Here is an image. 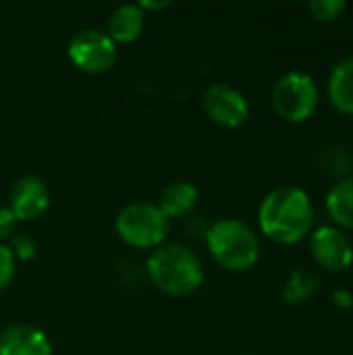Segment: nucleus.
I'll list each match as a JSON object with an SVG mask.
<instances>
[{
    "label": "nucleus",
    "mask_w": 353,
    "mask_h": 355,
    "mask_svg": "<svg viewBox=\"0 0 353 355\" xmlns=\"http://www.w3.org/2000/svg\"><path fill=\"white\" fill-rule=\"evenodd\" d=\"M310 252L314 260L327 270H343L352 266L353 245L347 235L337 227H318L310 239Z\"/></svg>",
    "instance_id": "nucleus-8"
},
{
    "label": "nucleus",
    "mask_w": 353,
    "mask_h": 355,
    "mask_svg": "<svg viewBox=\"0 0 353 355\" xmlns=\"http://www.w3.org/2000/svg\"><path fill=\"white\" fill-rule=\"evenodd\" d=\"M67 54L79 71L104 73L114 64L119 50H117L114 40L106 31L96 29V27H85V29H79L69 40Z\"/></svg>",
    "instance_id": "nucleus-6"
},
{
    "label": "nucleus",
    "mask_w": 353,
    "mask_h": 355,
    "mask_svg": "<svg viewBox=\"0 0 353 355\" xmlns=\"http://www.w3.org/2000/svg\"><path fill=\"white\" fill-rule=\"evenodd\" d=\"M327 210L339 227L353 229V175L333 183L327 193Z\"/></svg>",
    "instance_id": "nucleus-14"
},
{
    "label": "nucleus",
    "mask_w": 353,
    "mask_h": 355,
    "mask_svg": "<svg viewBox=\"0 0 353 355\" xmlns=\"http://www.w3.org/2000/svg\"><path fill=\"white\" fill-rule=\"evenodd\" d=\"M206 243L212 258L227 270H250L260 258V239L256 231L237 218L216 220L208 233Z\"/></svg>",
    "instance_id": "nucleus-3"
},
{
    "label": "nucleus",
    "mask_w": 353,
    "mask_h": 355,
    "mask_svg": "<svg viewBox=\"0 0 353 355\" xmlns=\"http://www.w3.org/2000/svg\"><path fill=\"white\" fill-rule=\"evenodd\" d=\"M114 227L125 243L139 250H156L166 241L171 220L156 204L131 202L119 210Z\"/></svg>",
    "instance_id": "nucleus-4"
},
{
    "label": "nucleus",
    "mask_w": 353,
    "mask_h": 355,
    "mask_svg": "<svg viewBox=\"0 0 353 355\" xmlns=\"http://www.w3.org/2000/svg\"><path fill=\"white\" fill-rule=\"evenodd\" d=\"M329 98L345 114L353 116V56L341 58L329 75Z\"/></svg>",
    "instance_id": "nucleus-13"
},
{
    "label": "nucleus",
    "mask_w": 353,
    "mask_h": 355,
    "mask_svg": "<svg viewBox=\"0 0 353 355\" xmlns=\"http://www.w3.org/2000/svg\"><path fill=\"white\" fill-rule=\"evenodd\" d=\"M320 289V281L306 272V270H293L289 275V279L285 281V287H283V300L287 304H304L308 302L310 297H314Z\"/></svg>",
    "instance_id": "nucleus-15"
},
{
    "label": "nucleus",
    "mask_w": 353,
    "mask_h": 355,
    "mask_svg": "<svg viewBox=\"0 0 353 355\" xmlns=\"http://www.w3.org/2000/svg\"><path fill=\"white\" fill-rule=\"evenodd\" d=\"M17 218L10 212V208H0V243L8 237H12L15 229H17Z\"/></svg>",
    "instance_id": "nucleus-19"
},
{
    "label": "nucleus",
    "mask_w": 353,
    "mask_h": 355,
    "mask_svg": "<svg viewBox=\"0 0 353 355\" xmlns=\"http://www.w3.org/2000/svg\"><path fill=\"white\" fill-rule=\"evenodd\" d=\"M352 268H353V260H352Z\"/></svg>",
    "instance_id": "nucleus-23"
},
{
    "label": "nucleus",
    "mask_w": 353,
    "mask_h": 355,
    "mask_svg": "<svg viewBox=\"0 0 353 355\" xmlns=\"http://www.w3.org/2000/svg\"><path fill=\"white\" fill-rule=\"evenodd\" d=\"M150 281L171 297H185L204 283V266L193 250L177 241H164L148 258Z\"/></svg>",
    "instance_id": "nucleus-2"
},
{
    "label": "nucleus",
    "mask_w": 353,
    "mask_h": 355,
    "mask_svg": "<svg viewBox=\"0 0 353 355\" xmlns=\"http://www.w3.org/2000/svg\"><path fill=\"white\" fill-rule=\"evenodd\" d=\"M0 355H52V343L35 327L12 324L0 333Z\"/></svg>",
    "instance_id": "nucleus-10"
},
{
    "label": "nucleus",
    "mask_w": 353,
    "mask_h": 355,
    "mask_svg": "<svg viewBox=\"0 0 353 355\" xmlns=\"http://www.w3.org/2000/svg\"><path fill=\"white\" fill-rule=\"evenodd\" d=\"M15 275V256L8 245L0 243V291L10 283Z\"/></svg>",
    "instance_id": "nucleus-17"
},
{
    "label": "nucleus",
    "mask_w": 353,
    "mask_h": 355,
    "mask_svg": "<svg viewBox=\"0 0 353 355\" xmlns=\"http://www.w3.org/2000/svg\"><path fill=\"white\" fill-rule=\"evenodd\" d=\"M320 89L312 75L304 71L285 73L273 87V108L291 123L306 121L318 108Z\"/></svg>",
    "instance_id": "nucleus-5"
},
{
    "label": "nucleus",
    "mask_w": 353,
    "mask_h": 355,
    "mask_svg": "<svg viewBox=\"0 0 353 355\" xmlns=\"http://www.w3.org/2000/svg\"><path fill=\"white\" fill-rule=\"evenodd\" d=\"M352 35H353V25H352Z\"/></svg>",
    "instance_id": "nucleus-22"
},
{
    "label": "nucleus",
    "mask_w": 353,
    "mask_h": 355,
    "mask_svg": "<svg viewBox=\"0 0 353 355\" xmlns=\"http://www.w3.org/2000/svg\"><path fill=\"white\" fill-rule=\"evenodd\" d=\"M198 200H200V193H198L196 185H191L187 181H175L162 191L158 208L162 210V214L169 220L171 218H183L196 210Z\"/></svg>",
    "instance_id": "nucleus-12"
},
{
    "label": "nucleus",
    "mask_w": 353,
    "mask_h": 355,
    "mask_svg": "<svg viewBox=\"0 0 353 355\" xmlns=\"http://www.w3.org/2000/svg\"><path fill=\"white\" fill-rule=\"evenodd\" d=\"M258 223L262 233L277 243L302 241L314 225L310 196L295 185L275 187L258 208Z\"/></svg>",
    "instance_id": "nucleus-1"
},
{
    "label": "nucleus",
    "mask_w": 353,
    "mask_h": 355,
    "mask_svg": "<svg viewBox=\"0 0 353 355\" xmlns=\"http://www.w3.org/2000/svg\"><path fill=\"white\" fill-rule=\"evenodd\" d=\"M333 302H335V306L337 308H341V310H350L353 306V293L350 289H343V287H339V289H335L333 291Z\"/></svg>",
    "instance_id": "nucleus-20"
},
{
    "label": "nucleus",
    "mask_w": 353,
    "mask_h": 355,
    "mask_svg": "<svg viewBox=\"0 0 353 355\" xmlns=\"http://www.w3.org/2000/svg\"><path fill=\"white\" fill-rule=\"evenodd\" d=\"M146 23V12L139 8V4L129 2L117 6L108 17V35L114 40V44H129L139 37Z\"/></svg>",
    "instance_id": "nucleus-11"
},
{
    "label": "nucleus",
    "mask_w": 353,
    "mask_h": 355,
    "mask_svg": "<svg viewBox=\"0 0 353 355\" xmlns=\"http://www.w3.org/2000/svg\"><path fill=\"white\" fill-rule=\"evenodd\" d=\"M204 112L221 127L235 129L243 125L250 116V102L248 98L229 83H214L204 92L202 98Z\"/></svg>",
    "instance_id": "nucleus-7"
},
{
    "label": "nucleus",
    "mask_w": 353,
    "mask_h": 355,
    "mask_svg": "<svg viewBox=\"0 0 353 355\" xmlns=\"http://www.w3.org/2000/svg\"><path fill=\"white\" fill-rule=\"evenodd\" d=\"M345 0H312L308 2L310 12L318 19V21H333L337 19L343 10H345Z\"/></svg>",
    "instance_id": "nucleus-16"
},
{
    "label": "nucleus",
    "mask_w": 353,
    "mask_h": 355,
    "mask_svg": "<svg viewBox=\"0 0 353 355\" xmlns=\"http://www.w3.org/2000/svg\"><path fill=\"white\" fill-rule=\"evenodd\" d=\"M10 252L15 256V260H29L35 256V241L27 235H19V237H12V243H10Z\"/></svg>",
    "instance_id": "nucleus-18"
},
{
    "label": "nucleus",
    "mask_w": 353,
    "mask_h": 355,
    "mask_svg": "<svg viewBox=\"0 0 353 355\" xmlns=\"http://www.w3.org/2000/svg\"><path fill=\"white\" fill-rule=\"evenodd\" d=\"M50 206V189L35 175L19 177L10 187V212L17 220H35Z\"/></svg>",
    "instance_id": "nucleus-9"
},
{
    "label": "nucleus",
    "mask_w": 353,
    "mask_h": 355,
    "mask_svg": "<svg viewBox=\"0 0 353 355\" xmlns=\"http://www.w3.org/2000/svg\"><path fill=\"white\" fill-rule=\"evenodd\" d=\"M139 4V8L141 10H146V8H150V10H158V8H166L171 2L169 0H160V2H148V0H144V2H137Z\"/></svg>",
    "instance_id": "nucleus-21"
}]
</instances>
